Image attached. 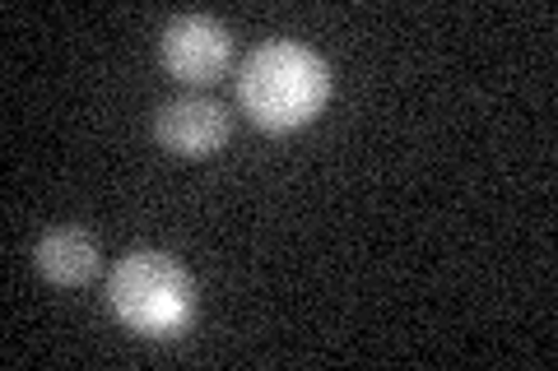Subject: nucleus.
<instances>
[{"label": "nucleus", "mask_w": 558, "mask_h": 371, "mask_svg": "<svg viewBox=\"0 0 558 371\" xmlns=\"http://www.w3.org/2000/svg\"><path fill=\"white\" fill-rule=\"evenodd\" d=\"M108 302L121 325L149 339H168V334L186 330L191 321V279L172 256L159 251H131L108 279Z\"/></svg>", "instance_id": "obj_2"}, {"label": "nucleus", "mask_w": 558, "mask_h": 371, "mask_svg": "<svg viewBox=\"0 0 558 371\" xmlns=\"http://www.w3.org/2000/svg\"><path fill=\"white\" fill-rule=\"evenodd\" d=\"M33 260H38L43 279H51V284L80 288L98 274V242L89 233H80V227H57V233H47L38 242Z\"/></svg>", "instance_id": "obj_5"}, {"label": "nucleus", "mask_w": 558, "mask_h": 371, "mask_svg": "<svg viewBox=\"0 0 558 371\" xmlns=\"http://www.w3.org/2000/svg\"><path fill=\"white\" fill-rule=\"evenodd\" d=\"M154 135H159L163 149L182 153V158H209L229 139V112H223V102H215V98L186 94V98H172L159 108Z\"/></svg>", "instance_id": "obj_4"}, {"label": "nucleus", "mask_w": 558, "mask_h": 371, "mask_svg": "<svg viewBox=\"0 0 558 371\" xmlns=\"http://www.w3.org/2000/svg\"><path fill=\"white\" fill-rule=\"evenodd\" d=\"M330 70L303 42H260L242 61L238 98L256 126L266 131H299L326 108Z\"/></svg>", "instance_id": "obj_1"}, {"label": "nucleus", "mask_w": 558, "mask_h": 371, "mask_svg": "<svg viewBox=\"0 0 558 371\" xmlns=\"http://www.w3.org/2000/svg\"><path fill=\"white\" fill-rule=\"evenodd\" d=\"M159 57L168 65V75H178L182 84H215L233 61V38L209 14H178L163 28Z\"/></svg>", "instance_id": "obj_3"}]
</instances>
